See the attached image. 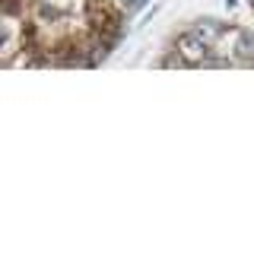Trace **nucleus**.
Segmentation results:
<instances>
[{"mask_svg":"<svg viewBox=\"0 0 254 254\" xmlns=\"http://www.w3.org/2000/svg\"><path fill=\"white\" fill-rule=\"evenodd\" d=\"M172 48L181 54V58H185V64H188V67H200V64H203V58L210 54V45H206V42H200V38H197L194 32H181V35L175 38V45H172Z\"/></svg>","mask_w":254,"mask_h":254,"instance_id":"obj_1","label":"nucleus"},{"mask_svg":"<svg viewBox=\"0 0 254 254\" xmlns=\"http://www.w3.org/2000/svg\"><path fill=\"white\" fill-rule=\"evenodd\" d=\"M226 29H229L226 22L213 19V16H203V19H197V22H194V29H190V32H194L200 42L210 45V51H213V48H219V45H222V38H226Z\"/></svg>","mask_w":254,"mask_h":254,"instance_id":"obj_2","label":"nucleus"},{"mask_svg":"<svg viewBox=\"0 0 254 254\" xmlns=\"http://www.w3.org/2000/svg\"><path fill=\"white\" fill-rule=\"evenodd\" d=\"M232 58L235 64H245V61H251L254 58V35L251 32H245V29H235L232 32Z\"/></svg>","mask_w":254,"mask_h":254,"instance_id":"obj_3","label":"nucleus"},{"mask_svg":"<svg viewBox=\"0 0 254 254\" xmlns=\"http://www.w3.org/2000/svg\"><path fill=\"white\" fill-rule=\"evenodd\" d=\"M146 3H149V0H133V3H130V10H143Z\"/></svg>","mask_w":254,"mask_h":254,"instance_id":"obj_4","label":"nucleus"},{"mask_svg":"<svg viewBox=\"0 0 254 254\" xmlns=\"http://www.w3.org/2000/svg\"><path fill=\"white\" fill-rule=\"evenodd\" d=\"M226 3H229V6H235V3H238V0H226Z\"/></svg>","mask_w":254,"mask_h":254,"instance_id":"obj_5","label":"nucleus"},{"mask_svg":"<svg viewBox=\"0 0 254 254\" xmlns=\"http://www.w3.org/2000/svg\"><path fill=\"white\" fill-rule=\"evenodd\" d=\"M121 3H124V6H130V3H133V0H121Z\"/></svg>","mask_w":254,"mask_h":254,"instance_id":"obj_6","label":"nucleus"},{"mask_svg":"<svg viewBox=\"0 0 254 254\" xmlns=\"http://www.w3.org/2000/svg\"><path fill=\"white\" fill-rule=\"evenodd\" d=\"M248 6H251V10H254V0H248Z\"/></svg>","mask_w":254,"mask_h":254,"instance_id":"obj_7","label":"nucleus"}]
</instances>
